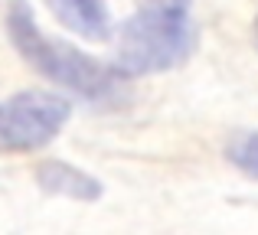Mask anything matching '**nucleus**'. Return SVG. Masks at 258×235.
Masks as SVG:
<instances>
[{"mask_svg": "<svg viewBox=\"0 0 258 235\" xmlns=\"http://www.w3.org/2000/svg\"><path fill=\"white\" fill-rule=\"evenodd\" d=\"M4 26H7L13 49L43 79L56 82L59 89L72 92V95L85 98L92 105H114L121 98L127 75H121L114 65L82 52L79 46L43 33L26 0H10Z\"/></svg>", "mask_w": 258, "mask_h": 235, "instance_id": "1", "label": "nucleus"}, {"mask_svg": "<svg viewBox=\"0 0 258 235\" xmlns=\"http://www.w3.org/2000/svg\"><path fill=\"white\" fill-rule=\"evenodd\" d=\"M196 46V26L186 10H144L118 26V65L121 75H157L189 59Z\"/></svg>", "mask_w": 258, "mask_h": 235, "instance_id": "2", "label": "nucleus"}, {"mask_svg": "<svg viewBox=\"0 0 258 235\" xmlns=\"http://www.w3.org/2000/svg\"><path fill=\"white\" fill-rule=\"evenodd\" d=\"M72 118V98L52 89H23L0 98V153H36Z\"/></svg>", "mask_w": 258, "mask_h": 235, "instance_id": "3", "label": "nucleus"}, {"mask_svg": "<svg viewBox=\"0 0 258 235\" xmlns=\"http://www.w3.org/2000/svg\"><path fill=\"white\" fill-rule=\"evenodd\" d=\"M36 183H39L43 193L76 199V203H95V199H101V193H105V186L98 183V177L85 173L82 167L66 164V160H39L36 164Z\"/></svg>", "mask_w": 258, "mask_h": 235, "instance_id": "4", "label": "nucleus"}, {"mask_svg": "<svg viewBox=\"0 0 258 235\" xmlns=\"http://www.w3.org/2000/svg\"><path fill=\"white\" fill-rule=\"evenodd\" d=\"M52 17L88 43H105L111 36V13L105 0H46Z\"/></svg>", "mask_w": 258, "mask_h": 235, "instance_id": "5", "label": "nucleus"}, {"mask_svg": "<svg viewBox=\"0 0 258 235\" xmlns=\"http://www.w3.org/2000/svg\"><path fill=\"white\" fill-rule=\"evenodd\" d=\"M226 153L232 160V167H239L248 180H258V131H248L242 137H235Z\"/></svg>", "mask_w": 258, "mask_h": 235, "instance_id": "6", "label": "nucleus"}, {"mask_svg": "<svg viewBox=\"0 0 258 235\" xmlns=\"http://www.w3.org/2000/svg\"><path fill=\"white\" fill-rule=\"evenodd\" d=\"M144 10H186L189 0H141Z\"/></svg>", "mask_w": 258, "mask_h": 235, "instance_id": "7", "label": "nucleus"}, {"mask_svg": "<svg viewBox=\"0 0 258 235\" xmlns=\"http://www.w3.org/2000/svg\"><path fill=\"white\" fill-rule=\"evenodd\" d=\"M252 43H255V49H258V17H255V23H252Z\"/></svg>", "mask_w": 258, "mask_h": 235, "instance_id": "8", "label": "nucleus"}]
</instances>
